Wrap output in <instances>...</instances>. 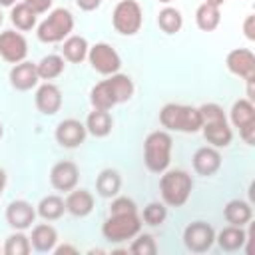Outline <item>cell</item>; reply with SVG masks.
I'll use <instances>...</instances> for the list:
<instances>
[{
	"label": "cell",
	"mask_w": 255,
	"mask_h": 255,
	"mask_svg": "<svg viewBox=\"0 0 255 255\" xmlns=\"http://www.w3.org/2000/svg\"><path fill=\"white\" fill-rule=\"evenodd\" d=\"M133 96V82L126 74H112L108 80H102L92 88L90 100L96 110L110 112L114 106L128 102Z\"/></svg>",
	"instance_id": "cell-1"
},
{
	"label": "cell",
	"mask_w": 255,
	"mask_h": 255,
	"mask_svg": "<svg viewBox=\"0 0 255 255\" xmlns=\"http://www.w3.org/2000/svg\"><path fill=\"white\" fill-rule=\"evenodd\" d=\"M159 122L163 128L183 133H195L201 129V114L197 108L183 104H167L159 112Z\"/></svg>",
	"instance_id": "cell-2"
},
{
	"label": "cell",
	"mask_w": 255,
	"mask_h": 255,
	"mask_svg": "<svg viewBox=\"0 0 255 255\" xmlns=\"http://www.w3.org/2000/svg\"><path fill=\"white\" fill-rule=\"evenodd\" d=\"M171 135L167 131H151L143 141V161L153 173H163L171 161Z\"/></svg>",
	"instance_id": "cell-3"
},
{
	"label": "cell",
	"mask_w": 255,
	"mask_h": 255,
	"mask_svg": "<svg viewBox=\"0 0 255 255\" xmlns=\"http://www.w3.org/2000/svg\"><path fill=\"white\" fill-rule=\"evenodd\" d=\"M193 179L183 169H171L161 175L159 179V191L163 197V203L169 207H181L191 193Z\"/></svg>",
	"instance_id": "cell-4"
},
{
	"label": "cell",
	"mask_w": 255,
	"mask_h": 255,
	"mask_svg": "<svg viewBox=\"0 0 255 255\" xmlns=\"http://www.w3.org/2000/svg\"><path fill=\"white\" fill-rule=\"evenodd\" d=\"M141 229V217L137 211H126V213H110L106 223L102 225V233L108 241L120 243L135 237Z\"/></svg>",
	"instance_id": "cell-5"
},
{
	"label": "cell",
	"mask_w": 255,
	"mask_h": 255,
	"mask_svg": "<svg viewBox=\"0 0 255 255\" xmlns=\"http://www.w3.org/2000/svg\"><path fill=\"white\" fill-rule=\"evenodd\" d=\"M74 28V16L66 8H56L48 14V18L38 26V40L46 44L62 42L66 36H70Z\"/></svg>",
	"instance_id": "cell-6"
},
{
	"label": "cell",
	"mask_w": 255,
	"mask_h": 255,
	"mask_svg": "<svg viewBox=\"0 0 255 255\" xmlns=\"http://www.w3.org/2000/svg\"><path fill=\"white\" fill-rule=\"evenodd\" d=\"M143 22V14H141V6L135 0H120L114 8L112 14V24L116 28V32L124 34V36H133L139 32Z\"/></svg>",
	"instance_id": "cell-7"
},
{
	"label": "cell",
	"mask_w": 255,
	"mask_h": 255,
	"mask_svg": "<svg viewBox=\"0 0 255 255\" xmlns=\"http://www.w3.org/2000/svg\"><path fill=\"white\" fill-rule=\"evenodd\" d=\"M231 124L239 128V135L245 143H255V106L251 100H237L231 106Z\"/></svg>",
	"instance_id": "cell-8"
},
{
	"label": "cell",
	"mask_w": 255,
	"mask_h": 255,
	"mask_svg": "<svg viewBox=\"0 0 255 255\" xmlns=\"http://www.w3.org/2000/svg\"><path fill=\"white\" fill-rule=\"evenodd\" d=\"M215 243V231L205 221H193L183 231V245L191 253H205Z\"/></svg>",
	"instance_id": "cell-9"
},
{
	"label": "cell",
	"mask_w": 255,
	"mask_h": 255,
	"mask_svg": "<svg viewBox=\"0 0 255 255\" xmlns=\"http://www.w3.org/2000/svg\"><path fill=\"white\" fill-rule=\"evenodd\" d=\"M88 60H90L92 68L98 74H104V76L118 74V70L122 68L120 54L110 44H104V42H100V44H96L88 50Z\"/></svg>",
	"instance_id": "cell-10"
},
{
	"label": "cell",
	"mask_w": 255,
	"mask_h": 255,
	"mask_svg": "<svg viewBox=\"0 0 255 255\" xmlns=\"http://www.w3.org/2000/svg\"><path fill=\"white\" fill-rule=\"evenodd\" d=\"M26 54H28V44H26V38L20 32L6 30V32L0 34V56H2V60L10 62V64H18V62H24Z\"/></svg>",
	"instance_id": "cell-11"
},
{
	"label": "cell",
	"mask_w": 255,
	"mask_h": 255,
	"mask_svg": "<svg viewBox=\"0 0 255 255\" xmlns=\"http://www.w3.org/2000/svg\"><path fill=\"white\" fill-rule=\"evenodd\" d=\"M227 70L243 80L255 78V54L247 48H235L227 54Z\"/></svg>",
	"instance_id": "cell-12"
},
{
	"label": "cell",
	"mask_w": 255,
	"mask_h": 255,
	"mask_svg": "<svg viewBox=\"0 0 255 255\" xmlns=\"http://www.w3.org/2000/svg\"><path fill=\"white\" fill-rule=\"evenodd\" d=\"M80 171L74 161H58L50 169V183L58 191H72L78 185Z\"/></svg>",
	"instance_id": "cell-13"
},
{
	"label": "cell",
	"mask_w": 255,
	"mask_h": 255,
	"mask_svg": "<svg viewBox=\"0 0 255 255\" xmlns=\"http://www.w3.org/2000/svg\"><path fill=\"white\" fill-rule=\"evenodd\" d=\"M86 133H88L86 126L82 122L70 118V120H64V122L58 124V128H56V141L62 147L72 149V147H78L80 143H84Z\"/></svg>",
	"instance_id": "cell-14"
},
{
	"label": "cell",
	"mask_w": 255,
	"mask_h": 255,
	"mask_svg": "<svg viewBox=\"0 0 255 255\" xmlns=\"http://www.w3.org/2000/svg\"><path fill=\"white\" fill-rule=\"evenodd\" d=\"M34 219H36V209L24 199H16L6 207V221L16 231H24L32 227Z\"/></svg>",
	"instance_id": "cell-15"
},
{
	"label": "cell",
	"mask_w": 255,
	"mask_h": 255,
	"mask_svg": "<svg viewBox=\"0 0 255 255\" xmlns=\"http://www.w3.org/2000/svg\"><path fill=\"white\" fill-rule=\"evenodd\" d=\"M62 106V92L58 86L46 82L36 92V108L44 116H54Z\"/></svg>",
	"instance_id": "cell-16"
},
{
	"label": "cell",
	"mask_w": 255,
	"mask_h": 255,
	"mask_svg": "<svg viewBox=\"0 0 255 255\" xmlns=\"http://www.w3.org/2000/svg\"><path fill=\"white\" fill-rule=\"evenodd\" d=\"M38 80L40 78H38V72H36V64H32V62H18L10 70V84L18 92L32 90L38 84Z\"/></svg>",
	"instance_id": "cell-17"
},
{
	"label": "cell",
	"mask_w": 255,
	"mask_h": 255,
	"mask_svg": "<svg viewBox=\"0 0 255 255\" xmlns=\"http://www.w3.org/2000/svg\"><path fill=\"white\" fill-rule=\"evenodd\" d=\"M203 129V137L213 145V147H227L233 139V131L227 124V118L223 120H213V122H205L201 124Z\"/></svg>",
	"instance_id": "cell-18"
},
{
	"label": "cell",
	"mask_w": 255,
	"mask_h": 255,
	"mask_svg": "<svg viewBox=\"0 0 255 255\" xmlns=\"http://www.w3.org/2000/svg\"><path fill=\"white\" fill-rule=\"evenodd\" d=\"M219 167H221V153L215 147L205 145V147H199L193 153V169H195V173H199L203 177H209Z\"/></svg>",
	"instance_id": "cell-19"
},
{
	"label": "cell",
	"mask_w": 255,
	"mask_h": 255,
	"mask_svg": "<svg viewBox=\"0 0 255 255\" xmlns=\"http://www.w3.org/2000/svg\"><path fill=\"white\" fill-rule=\"evenodd\" d=\"M64 203H66V211L72 213L74 217H86L94 209V195L88 189H76L74 187Z\"/></svg>",
	"instance_id": "cell-20"
},
{
	"label": "cell",
	"mask_w": 255,
	"mask_h": 255,
	"mask_svg": "<svg viewBox=\"0 0 255 255\" xmlns=\"http://www.w3.org/2000/svg\"><path fill=\"white\" fill-rule=\"evenodd\" d=\"M56 241H58V233H56V229H54L52 225L40 223V225H36V227L32 229L30 243H32V247H34L36 251H40V253H50V251H54Z\"/></svg>",
	"instance_id": "cell-21"
},
{
	"label": "cell",
	"mask_w": 255,
	"mask_h": 255,
	"mask_svg": "<svg viewBox=\"0 0 255 255\" xmlns=\"http://www.w3.org/2000/svg\"><path fill=\"white\" fill-rule=\"evenodd\" d=\"M215 241L219 243V247L223 251L233 253V251L243 249V245L247 243V233L239 225H229V227H225V229L219 231V235L215 237Z\"/></svg>",
	"instance_id": "cell-22"
},
{
	"label": "cell",
	"mask_w": 255,
	"mask_h": 255,
	"mask_svg": "<svg viewBox=\"0 0 255 255\" xmlns=\"http://www.w3.org/2000/svg\"><path fill=\"white\" fill-rule=\"evenodd\" d=\"M112 126H114V120H112L110 112H106V110L94 108V112H90L86 118V129L94 137H106L112 131Z\"/></svg>",
	"instance_id": "cell-23"
},
{
	"label": "cell",
	"mask_w": 255,
	"mask_h": 255,
	"mask_svg": "<svg viewBox=\"0 0 255 255\" xmlns=\"http://www.w3.org/2000/svg\"><path fill=\"white\" fill-rule=\"evenodd\" d=\"M223 215H225L227 223L243 227L245 223L251 221V217H253V209H251V205H249L247 201H243V199H231V201L225 205Z\"/></svg>",
	"instance_id": "cell-24"
},
{
	"label": "cell",
	"mask_w": 255,
	"mask_h": 255,
	"mask_svg": "<svg viewBox=\"0 0 255 255\" xmlns=\"http://www.w3.org/2000/svg\"><path fill=\"white\" fill-rule=\"evenodd\" d=\"M221 22V14H219V6H213L209 2H203L197 6L195 10V24L199 30L203 32H213Z\"/></svg>",
	"instance_id": "cell-25"
},
{
	"label": "cell",
	"mask_w": 255,
	"mask_h": 255,
	"mask_svg": "<svg viewBox=\"0 0 255 255\" xmlns=\"http://www.w3.org/2000/svg\"><path fill=\"white\" fill-rule=\"evenodd\" d=\"M120 187H122V177H120V173L116 169H104V171H100V175L96 179V191H98V195L112 199V197H116L120 193Z\"/></svg>",
	"instance_id": "cell-26"
},
{
	"label": "cell",
	"mask_w": 255,
	"mask_h": 255,
	"mask_svg": "<svg viewBox=\"0 0 255 255\" xmlns=\"http://www.w3.org/2000/svg\"><path fill=\"white\" fill-rule=\"evenodd\" d=\"M88 50H90V46L84 36H68L62 46V56H64V60H68L72 64H80L82 60H86Z\"/></svg>",
	"instance_id": "cell-27"
},
{
	"label": "cell",
	"mask_w": 255,
	"mask_h": 255,
	"mask_svg": "<svg viewBox=\"0 0 255 255\" xmlns=\"http://www.w3.org/2000/svg\"><path fill=\"white\" fill-rule=\"evenodd\" d=\"M36 16H38V14H36L26 2H18L16 6H12V12H10L12 24H14L18 30H22V32L32 30V28L36 26Z\"/></svg>",
	"instance_id": "cell-28"
},
{
	"label": "cell",
	"mask_w": 255,
	"mask_h": 255,
	"mask_svg": "<svg viewBox=\"0 0 255 255\" xmlns=\"http://www.w3.org/2000/svg\"><path fill=\"white\" fill-rule=\"evenodd\" d=\"M36 72L40 80H54L64 72V58L58 54H48L36 64Z\"/></svg>",
	"instance_id": "cell-29"
},
{
	"label": "cell",
	"mask_w": 255,
	"mask_h": 255,
	"mask_svg": "<svg viewBox=\"0 0 255 255\" xmlns=\"http://www.w3.org/2000/svg\"><path fill=\"white\" fill-rule=\"evenodd\" d=\"M66 211V203L60 195H46L40 203H38V215L46 221H56L64 215Z\"/></svg>",
	"instance_id": "cell-30"
},
{
	"label": "cell",
	"mask_w": 255,
	"mask_h": 255,
	"mask_svg": "<svg viewBox=\"0 0 255 255\" xmlns=\"http://www.w3.org/2000/svg\"><path fill=\"white\" fill-rule=\"evenodd\" d=\"M157 24H159V28H161L165 34H175V32H179L181 26H183L181 12L167 6V8L159 10V14H157Z\"/></svg>",
	"instance_id": "cell-31"
},
{
	"label": "cell",
	"mask_w": 255,
	"mask_h": 255,
	"mask_svg": "<svg viewBox=\"0 0 255 255\" xmlns=\"http://www.w3.org/2000/svg\"><path fill=\"white\" fill-rule=\"evenodd\" d=\"M32 249V243H30V237H26L22 231L18 233H12L6 243H4V253L6 255H28Z\"/></svg>",
	"instance_id": "cell-32"
},
{
	"label": "cell",
	"mask_w": 255,
	"mask_h": 255,
	"mask_svg": "<svg viewBox=\"0 0 255 255\" xmlns=\"http://www.w3.org/2000/svg\"><path fill=\"white\" fill-rule=\"evenodd\" d=\"M167 217V209L163 203H157V201H151L143 207V213H141V221L147 223V225H159L163 223Z\"/></svg>",
	"instance_id": "cell-33"
},
{
	"label": "cell",
	"mask_w": 255,
	"mask_h": 255,
	"mask_svg": "<svg viewBox=\"0 0 255 255\" xmlns=\"http://www.w3.org/2000/svg\"><path fill=\"white\" fill-rule=\"evenodd\" d=\"M129 251H131L133 255H155V253H157V245H155V239H153L151 235L143 233V235H139L137 239H133Z\"/></svg>",
	"instance_id": "cell-34"
},
{
	"label": "cell",
	"mask_w": 255,
	"mask_h": 255,
	"mask_svg": "<svg viewBox=\"0 0 255 255\" xmlns=\"http://www.w3.org/2000/svg\"><path fill=\"white\" fill-rule=\"evenodd\" d=\"M126 211H137L135 203L128 197H116L112 201V207H110V213H126Z\"/></svg>",
	"instance_id": "cell-35"
},
{
	"label": "cell",
	"mask_w": 255,
	"mask_h": 255,
	"mask_svg": "<svg viewBox=\"0 0 255 255\" xmlns=\"http://www.w3.org/2000/svg\"><path fill=\"white\" fill-rule=\"evenodd\" d=\"M36 14H44L48 12V8L52 6V0H24Z\"/></svg>",
	"instance_id": "cell-36"
},
{
	"label": "cell",
	"mask_w": 255,
	"mask_h": 255,
	"mask_svg": "<svg viewBox=\"0 0 255 255\" xmlns=\"http://www.w3.org/2000/svg\"><path fill=\"white\" fill-rule=\"evenodd\" d=\"M243 32H245L247 40H255V16H253V14H249V16L245 18V22H243Z\"/></svg>",
	"instance_id": "cell-37"
},
{
	"label": "cell",
	"mask_w": 255,
	"mask_h": 255,
	"mask_svg": "<svg viewBox=\"0 0 255 255\" xmlns=\"http://www.w3.org/2000/svg\"><path fill=\"white\" fill-rule=\"evenodd\" d=\"M76 4H78L80 10H84V12H92V10L100 8L102 0H76Z\"/></svg>",
	"instance_id": "cell-38"
},
{
	"label": "cell",
	"mask_w": 255,
	"mask_h": 255,
	"mask_svg": "<svg viewBox=\"0 0 255 255\" xmlns=\"http://www.w3.org/2000/svg\"><path fill=\"white\" fill-rule=\"evenodd\" d=\"M54 253H56V255H64V253H72V255H76L78 249L72 247V245H60V247H54Z\"/></svg>",
	"instance_id": "cell-39"
},
{
	"label": "cell",
	"mask_w": 255,
	"mask_h": 255,
	"mask_svg": "<svg viewBox=\"0 0 255 255\" xmlns=\"http://www.w3.org/2000/svg\"><path fill=\"white\" fill-rule=\"evenodd\" d=\"M4 187H6V171L0 169V197H2V193H4Z\"/></svg>",
	"instance_id": "cell-40"
},
{
	"label": "cell",
	"mask_w": 255,
	"mask_h": 255,
	"mask_svg": "<svg viewBox=\"0 0 255 255\" xmlns=\"http://www.w3.org/2000/svg\"><path fill=\"white\" fill-rule=\"evenodd\" d=\"M16 0H0V6H14Z\"/></svg>",
	"instance_id": "cell-41"
},
{
	"label": "cell",
	"mask_w": 255,
	"mask_h": 255,
	"mask_svg": "<svg viewBox=\"0 0 255 255\" xmlns=\"http://www.w3.org/2000/svg\"><path fill=\"white\" fill-rule=\"evenodd\" d=\"M205 2H209V4H213V6H221L225 0H205Z\"/></svg>",
	"instance_id": "cell-42"
},
{
	"label": "cell",
	"mask_w": 255,
	"mask_h": 255,
	"mask_svg": "<svg viewBox=\"0 0 255 255\" xmlns=\"http://www.w3.org/2000/svg\"><path fill=\"white\" fill-rule=\"evenodd\" d=\"M2 133H4V128H2V124H0V137H2Z\"/></svg>",
	"instance_id": "cell-43"
},
{
	"label": "cell",
	"mask_w": 255,
	"mask_h": 255,
	"mask_svg": "<svg viewBox=\"0 0 255 255\" xmlns=\"http://www.w3.org/2000/svg\"><path fill=\"white\" fill-rule=\"evenodd\" d=\"M159 2H163V4H167V2H171V0H159Z\"/></svg>",
	"instance_id": "cell-44"
},
{
	"label": "cell",
	"mask_w": 255,
	"mask_h": 255,
	"mask_svg": "<svg viewBox=\"0 0 255 255\" xmlns=\"http://www.w3.org/2000/svg\"><path fill=\"white\" fill-rule=\"evenodd\" d=\"M0 26H2V12H0Z\"/></svg>",
	"instance_id": "cell-45"
}]
</instances>
